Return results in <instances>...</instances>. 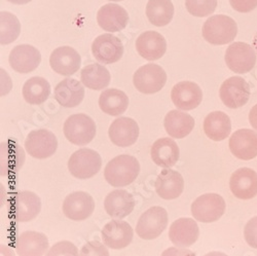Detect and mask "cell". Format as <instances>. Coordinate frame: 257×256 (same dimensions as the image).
Segmentation results:
<instances>
[{
  "label": "cell",
  "mask_w": 257,
  "mask_h": 256,
  "mask_svg": "<svg viewBox=\"0 0 257 256\" xmlns=\"http://www.w3.org/2000/svg\"><path fill=\"white\" fill-rule=\"evenodd\" d=\"M184 189V180L175 170L165 168L156 180V191L164 200H175L181 196Z\"/></svg>",
  "instance_id": "cell-23"
},
{
  "label": "cell",
  "mask_w": 257,
  "mask_h": 256,
  "mask_svg": "<svg viewBox=\"0 0 257 256\" xmlns=\"http://www.w3.org/2000/svg\"><path fill=\"white\" fill-rule=\"evenodd\" d=\"M0 44L6 46L14 42L20 35L21 24L18 18L8 12L0 14Z\"/></svg>",
  "instance_id": "cell-36"
},
{
  "label": "cell",
  "mask_w": 257,
  "mask_h": 256,
  "mask_svg": "<svg viewBox=\"0 0 257 256\" xmlns=\"http://www.w3.org/2000/svg\"><path fill=\"white\" fill-rule=\"evenodd\" d=\"M195 118L188 113L180 110H171L164 119V125L167 133L173 138L182 139L188 136L194 130Z\"/></svg>",
  "instance_id": "cell-29"
},
{
  "label": "cell",
  "mask_w": 257,
  "mask_h": 256,
  "mask_svg": "<svg viewBox=\"0 0 257 256\" xmlns=\"http://www.w3.org/2000/svg\"><path fill=\"white\" fill-rule=\"evenodd\" d=\"M84 98V87L82 82L67 77L58 83L55 88V99L66 108H73L79 105Z\"/></svg>",
  "instance_id": "cell-27"
},
{
  "label": "cell",
  "mask_w": 257,
  "mask_h": 256,
  "mask_svg": "<svg viewBox=\"0 0 257 256\" xmlns=\"http://www.w3.org/2000/svg\"><path fill=\"white\" fill-rule=\"evenodd\" d=\"M244 238L246 243L254 249H257V216L251 218L245 225Z\"/></svg>",
  "instance_id": "cell-39"
},
{
  "label": "cell",
  "mask_w": 257,
  "mask_h": 256,
  "mask_svg": "<svg viewBox=\"0 0 257 256\" xmlns=\"http://www.w3.org/2000/svg\"><path fill=\"white\" fill-rule=\"evenodd\" d=\"M8 2L14 4V5H27L32 0H8Z\"/></svg>",
  "instance_id": "cell-43"
},
{
  "label": "cell",
  "mask_w": 257,
  "mask_h": 256,
  "mask_svg": "<svg viewBox=\"0 0 257 256\" xmlns=\"http://www.w3.org/2000/svg\"><path fill=\"white\" fill-rule=\"evenodd\" d=\"M51 95V84L44 77H31L23 87V97L25 101L32 105H39L46 102Z\"/></svg>",
  "instance_id": "cell-35"
},
{
  "label": "cell",
  "mask_w": 257,
  "mask_h": 256,
  "mask_svg": "<svg viewBox=\"0 0 257 256\" xmlns=\"http://www.w3.org/2000/svg\"><path fill=\"white\" fill-rule=\"evenodd\" d=\"M108 135L110 141L116 146H131L139 137V125L133 118L118 117L110 124Z\"/></svg>",
  "instance_id": "cell-18"
},
{
  "label": "cell",
  "mask_w": 257,
  "mask_h": 256,
  "mask_svg": "<svg viewBox=\"0 0 257 256\" xmlns=\"http://www.w3.org/2000/svg\"><path fill=\"white\" fill-rule=\"evenodd\" d=\"M229 187L240 200H251L257 196V173L250 168H241L231 174Z\"/></svg>",
  "instance_id": "cell-16"
},
{
  "label": "cell",
  "mask_w": 257,
  "mask_h": 256,
  "mask_svg": "<svg viewBox=\"0 0 257 256\" xmlns=\"http://www.w3.org/2000/svg\"><path fill=\"white\" fill-rule=\"evenodd\" d=\"M228 146L230 153L239 160L250 161L257 157V133L241 129L232 133Z\"/></svg>",
  "instance_id": "cell-17"
},
{
  "label": "cell",
  "mask_w": 257,
  "mask_h": 256,
  "mask_svg": "<svg viewBox=\"0 0 257 256\" xmlns=\"http://www.w3.org/2000/svg\"><path fill=\"white\" fill-rule=\"evenodd\" d=\"M102 166L100 155L91 148L76 151L68 161L70 174L78 179H89L99 173Z\"/></svg>",
  "instance_id": "cell-4"
},
{
  "label": "cell",
  "mask_w": 257,
  "mask_h": 256,
  "mask_svg": "<svg viewBox=\"0 0 257 256\" xmlns=\"http://www.w3.org/2000/svg\"><path fill=\"white\" fill-rule=\"evenodd\" d=\"M152 160L162 168H171L177 164L180 151L177 143L171 138H161L152 146Z\"/></svg>",
  "instance_id": "cell-28"
},
{
  "label": "cell",
  "mask_w": 257,
  "mask_h": 256,
  "mask_svg": "<svg viewBox=\"0 0 257 256\" xmlns=\"http://www.w3.org/2000/svg\"><path fill=\"white\" fill-rule=\"evenodd\" d=\"M97 22L107 32H119L127 26L128 14L118 5L108 4L98 11Z\"/></svg>",
  "instance_id": "cell-22"
},
{
  "label": "cell",
  "mask_w": 257,
  "mask_h": 256,
  "mask_svg": "<svg viewBox=\"0 0 257 256\" xmlns=\"http://www.w3.org/2000/svg\"><path fill=\"white\" fill-rule=\"evenodd\" d=\"M80 79L84 87L91 90L100 91L108 87L111 80V75L107 68L98 63H94L85 66L81 70Z\"/></svg>",
  "instance_id": "cell-33"
},
{
  "label": "cell",
  "mask_w": 257,
  "mask_h": 256,
  "mask_svg": "<svg viewBox=\"0 0 257 256\" xmlns=\"http://www.w3.org/2000/svg\"><path fill=\"white\" fill-rule=\"evenodd\" d=\"M229 4L239 13H250L257 8V0H229Z\"/></svg>",
  "instance_id": "cell-41"
},
{
  "label": "cell",
  "mask_w": 257,
  "mask_h": 256,
  "mask_svg": "<svg viewBox=\"0 0 257 256\" xmlns=\"http://www.w3.org/2000/svg\"><path fill=\"white\" fill-rule=\"evenodd\" d=\"M136 50L143 59L156 61L166 54L167 41L165 37L157 31H146L137 38Z\"/></svg>",
  "instance_id": "cell-24"
},
{
  "label": "cell",
  "mask_w": 257,
  "mask_h": 256,
  "mask_svg": "<svg viewBox=\"0 0 257 256\" xmlns=\"http://www.w3.org/2000/svg\"><path fill=\"white\" fill-rule=\"evenodd\" d=\"M222 103L230 109L243 107L249 101V83L241 76H232L224 80L219 90Z\"/></svg>",
  "instance_id": "cell-9"
},
{
  "label": "cell",
  "mask_w": 257,
  "mask_h": 256,
  "mask_svg": "<svg viewBox=\"0 0 257 256\" xmlns=\"http://www.w3.org/2000/svg\"><path fill=\"white\" fill-rule=\"evenodd\" d=\"M41 210L39 197L29 190L16 194L10 204L12 217L19 222H28L37 217Z\"/></svg>",
  "instance_id": "cell-8"
},
{
  "label": "cell",
  "mask_w": 257,
  "mask_h": 256,
  "mask_svg": "<svg viewBox=\"0 0 257 256\" xmlns=\"http://www.w3.org/2000/svg\"><path fill=\"white\" fill-rule=\"evenodd\" d=\"M77 249L76 247L71 243L67 241H63L55 244L49 252H47L48 256H55V255H77Z\"/></svg>",
  "instance_id": "cell-38"
},
{
  "label": "cell",
  "mask_w": 257,
  "mask_h": 256,
  "mask_svg": "<svg viewBox=\"0 0 257 256\" xmlns=\"http://www.w3.org/2000/svg\"><path fill=\"white\" fill-rule=\"evenodd\" d=\"M200 236L198 223L191 218H179L170 226L169 238L175 246L186 248L194 245Z\"/></svg>",
  "instance_id": "cell-21"
},
{
  "label": "cell",
  "mask_w": 257,
  "mask_h": 256,
  "mask_svg": "<svg viewBox=\"0 0 257 256\" xmlns=\"http://www.w3.org/2000/svg\"><path fill=\"white\" fill-rule=\"evenodd\" d=\"M225 201L217 194L200 196L191 204V214L200 222L210 223L217 221L225 212Z\"/></svg>",
  "instance_id": "cell-6"
},
{
  "label": "cell",
  "mask_w": 257,
  "mask_h": 256,
  "mask_svg": "<svg viewBox=\"0 0 257 256\" xmlns=\"http://www.w3.org/2000/svg\"><path fill=\"white\" fill-rule=\"evenodd\" d=\"M225 63L234 73H247L255 66L256 53L245 42H232L225 52Z\"/></svg>",
  "instance_id": "cell-10"
},
{
  "label": "cell",
  "mask_w": 257,
  "mask_h": 256,
  "mask_svg": "<svg viewBox=\"0 0 257 256\" xmlns=\"http://www.w3.org/2000/svg\"><path fill=\"white\" fill-rule=\"evenodd\" d=\"M140 173V164L132 156L121 155L106 165L104 177L111 186L123 187L133 183Z\"/></svg>",
  "instance_id": "cell-1"
},
{
  "label": "cell",
  "mask_w": 257,
  "mask_h": 256,
  "mask_svg": "<svg viewBox=\"0 0 257 256\" xmlns=\"http://www.w3.org/2000/svg\"><path fill=\"white\" fill-rule=\"evenodd\" d=\"M109 252L99 242H89L85 244L80 251V255H108Z\"/></svg>",
  "instance_id": "cell-40"
},
{
  "label": "cell",
  "mask_w": 257,
  "mask_h": 256,
  "mask_svg": "<svg viewBox=\"0 0 257 256\" xmlns=\"http://www.w3.org/2000/svg\"><path fill=\"white\" fill-rule=\"evenodd\" d=\"M123 52L121 40L112 34H101L92 45L93 56L102 64H113L119 61Z\"/></svg>",
  "instance_id": "cell-13"
},
{
  "label": "cell",
  "mask_w": 257,
  "mask_h": 256,
  "mask_svg": "<svg viewBox=\"0 0 257 256\" xmlns=\"http://www.w3.org/2000/svg\"><path fill=\"white\" fill-rule=\"evenodd\" d=\"M2 147V172L3 176L16 174L25 162L23 148L15 141L8 140L0 145Z\"/></svg>",
  "instance_id": "cell-30"
},
{
  "label": "cell",
  "mask_w": 257,
  "mask_h": 256,
  "mask_svg": "<svg viewBox=\"0 0 257 256\" xmlns=\"http://www.w3.org/2000/svg\"><path fill=\"white\" fill-rule=\"evenodd\" d=\"M50 65L58 74L70 76L78 71L81 65V58L73 48L60 47L52 53Z\"/></svg>",
  "instance_id": "cell-19"
},
{
  "label": "cell",
  "mask_w": 257,
  "mask_h": 256,
  "mask_svg": "<svg viewBox=\"0 0 257 256\" xmlns=\"http://www.w3.org/2000/svg\"><path fill=\"white\" fill-rule=\"evenodd\" d=\"M202 33L210 45L224 46L230 44L237 37L238 25L228 16L216 15L209 18L204 23Z\"/></svg>",
  "instance_id": "cell-2"
},
{
  "label": "cell",
  "mask_w": 257,
  "mask_h": 256,
  "mask_svg": "<svg viewBox=\"0 0 257 256\" xmlns=\"http://www.w3.org/2000/svg\"><path fill=\"white\" fill-rule=\"evenodd\" d=\"M108 2H121V0H108Z\"/></svg>",
  "instance_id": "cell-44"
},
{
  "label": "cell",
  "mask_w": 257,
  "mask_h": 256,
  "mask_svg": "<svg viewBox=\"0 0 257 256\" xmlns=\"http://www.w3.org/2000/svg\"><path fill=\"white\" fill-rule=\"evenodd\" d=\"M171 99L176 107L183 111L197 108L203 100V92L196 82L181 81L171 91Z\"/></svg>",
  "instance_id": "cell-15"
},
{
  "label": "cell",
  "mask_w": 257,
  "mask_h": 256,
  "mask_svg": "<svg viewBox=\"0 0 257 256\" xmlns=\"http://www.w3.org/2000/svg\"><path fill=\"white\" fill-rule=\"evenodd\" d=\"M166 82L167 73L157 64H146L135 72L133 77L135 88L146 95L159 93Z\"/></svg>",
  "instance_id": "cell-7"
},
{
  "label": "cell",
  "mask_w": 257,
  "mask_h": 256,
  "mask_svg": "<svg viewBox=\"0 0 257 256\" xmlns=\"http://www.w3.org/2000/svg\"><path fill=\"white\" fill-rule=\"evenodd\" d=\"M62 209L64 215L69 219L81 221L93 214L95 211V201L85 191H75L65 198Z\"/></svg>",
  "instance_id": "cell-12"
},
{
  "label": "cell",
  "mask_w": 257,
  "mask_h": 256,
  "mask_svg": "<svg viewBox=\"0 0 257 256\" xmlns=\"http://www.w3.org/2000/svg\"><path fill=\"white\" fill-rule=\"evenodd\" d=\"M187 12L194 17H208L215 12L217 0H185Z\"/></svg>",
  "instance_id": "cell-37"
},
{
  "label": "cell",
  "mask_w": 257,
  "mask_h": 256,
  "mask_svg": "<svg viewBox=\"0 0 257 256\" xmlns=\"http://www.w3.org/2000/svg\"><path fill=\"white\" fill-rule=\"evenodd\" d=\"M99 106L104 113L118 116L127 109L128 97L117 89L105 90L99 97Z\"/></svg>",
  "instance_id": "cell-32"
},
{
  "label": "cell",
  "mask_w": 257,
  "mask_h": 256,
  "mask_svg": "<svg viewBox=\"0 0 257 256\" xmlns=\"http://www.w3.org/2000/svg\"><path fill=\"white\" fill-rule=\"evenodd\" d=\"M134 230L127 222L113 219L102 228V240L104 244L114 250H120L130 245L133 241Z\"/></svg>",
  "instance_id": "cell-14"
},
{
  "label": "cell",
  "mask_w": 257,
  "mask_h": 256,
  "mask_svg": "<svg viewBox=\"0 0 257 256\" xmlns=\"http://www.w3.org/2000/svg\"><path fill=\"white\" fill-rule=\"evenodd\" d=\"M58 140L54 133L40 129L29 133L25 140V149L32 158L45 160L51 158L57 151Z\"/></svg>",
  "instance_id": "cell-11"
},
{
  "label": "cell",
  "mask_w": 257,
  "mask_h": 256,
  "mask_svg": "<svg viewBox=\"0 0 257 256\" xmlns=\"http://www.w3.org/2000/svg\"><path fill=\"white\" fill-rule=\"evenodd\" d=\"M204 132L213 141H222L231 132V122L227 114L222 111H213L204 120Z\"/></svg>",
  "instance_id": "cell-31"
},
{
  "label": "cell",
  "mask_w": 257,
  "mask_h": 256,
  "mask_svg": "<svg viewBox=\"0 0 257 256\" xmlns=\"http://www.w3.org/2000/svg\"><path fill=\"white\" fill-rule=\"evenodd\" d=\"M249 121L254 129L257 130V104L255 106H253L250 113H249Z\"/></svg>",
  "instance_id": "cell-42"
},
{
  "label": "cell",
  "mask_w": 257,
  "mask_h": 256,
  "mask_svg": "<svg viewBox=\"0 0 257 256\" xmlns=\"http://www.w3.org/2000/svg\"><path fill=\"white\" fill-rule=\"evenodd\" d=\"M15 248L20 256H41L49 249V240L44 233L27 230L18 237Z\"/></svg>",
  "instance_id": "cell-26"
},
{
  "label": "cell",
  "mask_w": 257,
  "mask_h": 256,
  "mask_svg": "<svg viewBox=\"0 0 257 256\" xmlns=\"http://www.w3.org/2000/svg\"><path fill=\"white\" fill-rule=\"evenodd\" d=\"M41 62L40 52L29 45L15 47L10 54L11 67L19 73L34 71Z\"/></svg>",
  "instance_id": "cell-20"
},
{
  "label": "cell",
  "mask_w": 257,
  "mask_h": 256,
  "mask_svg": "<svg viewBox=\"0 0 257 256\" xmlns=\"http://www.w3.org/2000/svg\"><path fill=\"white\" fill-rule=\"evenodd\" d=\"M146 16L154 26H167L174 17V6L171 0H149Z\"/></svg>",
  "instance_id": "cell-34"
},
{
  "label": "cell",
  "mask_w": 257,
  "mask_h": 256,
  "mask_svg": "<svg viewBox=\"0 0 257 256\" xmlns=\"http://www.w3.org/2000/svg\"><path fill=\"white\" fill-rule=\"evenodd\" d=\"M168 221V213L164 208L152 207L140 216L136 225V232L143 240H155L167 228Z\"/></svg>",
  "instance_id": "cell-5"
},
{
  "label": "cell",
  "mask_w": 257,
  "mask_h": 256,
  "mask_svg": "<svg viewBox=\"0 0 257 256\" xmlns=\"http://www.w3.org/2000/svg\"><path fill=\"white\" fill-rule=\"evenodd\" d=\"M66 139L75 145H87L96 136V123L92 117L83 113L70 115L63 126Z\"/></svg>",
  "instance_id": "cell-3"
},
{
  "label": "cell",
  "mask_w": 257,
  "mask_h": 256,
  "mask_svg": "<svg viewBox=\"0 0 257 256\" xmlns=\"http://www.w3.org/2000/svg\"><path fill=\"white\" fill-rule=\"evenodd\" d=\"M104 208L109 216L122 219L128 216L135 208L134 197L123 189H116L106 196Z\"/></svg>",
  "instance_id": "cell-25"
}]
</instances>
